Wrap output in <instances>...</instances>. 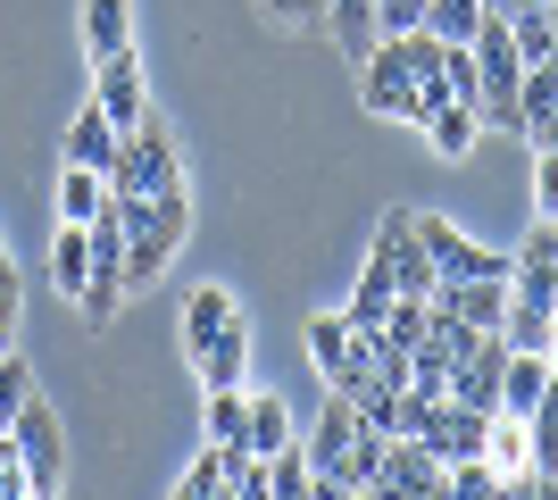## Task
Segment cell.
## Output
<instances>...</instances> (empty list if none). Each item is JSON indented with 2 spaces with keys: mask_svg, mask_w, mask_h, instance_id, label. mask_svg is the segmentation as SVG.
Here are the masks:
<instances>
[{
  "mask_svg": "<svg viewBox=\"0 0 558 500\" xmlns=\"http://www.w3.org/2000/svg\"><path fill=\"white\" fill-rule=\"evenodd\" d=\"M384 442L392 434H375L367 417H359V401L350 392H326V417L308 426V467H317V492H375V467H384Z\"/></svg>",
  "mask_w": 558,
  "mask_h": 500,
  "instance_id": "6da1fadb",
  "label": "cell"
},
{
  "mask_svg": "<svg viewBox=\"0 0 558 500\" xmlns=\"http://www.w3.org/2000/svg\"><path fill=\"white\" fill-rule=\"evenodd\" d=\"M117 217H125V292L159 284L167 259H175V242H184V225H192L184 184H167V192H117Z\"/></svg>",
  "mask_w": 558,
  "mask_h": 500,
  "instance_id": "7a4b0ae2",
  "label": "cell"
},
{
  "mask_svg": "<svg viewBox=\"0 0 558 500\" xmlns=\"http://www.w3.org/2000/svg\"><path fill=\"white\" fill-rule=\"evenodd\" d=\"M308 358L326 392H367L375 383V333H359L350 317H308Z\"/></svg>",
  "mask_w": 558,
  "mask_h": 500,
  "instance_id": "3957f363",
  "label": "cell"
},
{
  "mask_svg": "<svg viewBox=\"0 0 558 500\" xmlns=\"http://www.w3.org/2000/svg\"><path fill=\"white\" fill-rule=\"evenodd\" d=\"M184 184V159H175V143H167L159 125L142 118L134 134H117V159H109V192H167Z\"/></svg>",
  "mask_w": 558,
  "mask_h": 500,
  "instance_id": "277c9868",
  "label": "cell"
},
{
  "mask_svg": "<svg viewBox=\"0 0 558 500\" xmlns=\"http://www.w3.org/2000/svg\"><path fill=\"white\" fill-rule=\"evenodd\" d=\"M9 442L25 451V476H34V500L68 484V426H59V417H50L43 401H25V408H17V426H9Z\"/></svg>",
  "mask_w": 558,
  "mask_h": 500,
  "instance_id": "5b68a950",
  "label": "cell"
},
{
  "mask_svg": "<svg viewBox=\"0 0 558 500\" xmlns=\"http://www.w3.org/2000/svg\"><path fill=\"white\" fill-rule=\"evenodd\" d=\"M359 93H367V109H375V118L417 125V68L400 59V42H375L367 59H359Z\"/></svg>",
  "mask_w": 558,
  "mask_h": 500,
  "instance_id": "8992f818",
  "label": "cell"
},
{
  "mask_svg": "<svg viewBox=\"0 0 558 500\" xmlns=\"http://www.w3.org/2000/svg\"><path fill=\"white\" fill-rule=\"evenodd\" d=\"M484 434H492V417H484V408H466V401H434L417 417V442L442 459V467H450V459H484Z\"/></svg>",
  "mask_w": 558,
  "mask_h": 500,
  "instance_id": "52a82bcc",
  "label": "cell"
},
{
  "mask_svg": "<svg viewBox=\"0 0 558 500\" xmlns=\"http://www.w3.org/2000/svg\"><path fill=\"white\" fill-rule=\"evenodd\" d=\"M93 109L117 125V134H134V125H142V109H150V84H142V59H134V50L100 59V75H93Z\"/></svg>",
  "mask_w": 558,
  "mask_h": 500,
  "instance_id": "ba28073f",
  "label": "cell"
},
{
  "mask_svg": "<svg viewBox=\"0 0 558 500\" xmlns=\"http://www.w3.org/2000/svg\"><path fill=\"white\" fill-rule=\"evenodd\" d=\"M500 367H509V342L500 333H475L459 351V367H450V401H466V408H500Z\"/></svg>",
  "mask_w": 558,
  "mask_h": 500,
  "instance_id": "9c48e42d",
  "label": "cell"
},
{
  "mask_svg": "<svg viewBox=\"0 0 558 500\" xmlns=\"http://www.w3.org/2000/svg\"><path fill=\"white\" fill-rule=\"evenodd\" d=\"M375 492H450V467L425 451L417 434H392V442H384V467H375Z\"/></svg>",
  "mask_w": 558,
  "mask_h": 500,
  "instance_id": "30bf717a",
  "label": "cell"
},
{
  "mask_svg": "<svg viewBox=\"0 0 558 500\" xmlns=\"http://www.w3.org/2000/svg\"><path fill=\"white\" fill-rule=\"evenodd\" d=\"M233 317H242V301H233L226 284H192V292H184V358H192V351H209V342L233 326Z\"/></svg>",
  "mask_w": 558,
  "mask_h": 500,
  "instance_id": "8fae6325",
  "label": "cell"
},
{
  "mask_svg": "<svg viewBox=\"0 0 558 500\" xmlns=\"http://www.w3.org/2000/svg\"><path fill=\"white\" fill-rule=\"evenodd\" d=\"M542 392H550V358L542 351H509V367H500V408H492V417H534Z\"/></svg>",
  "mask_w": 558,
  "mask_h": 500,
  "instance_id": "7c38bea8",
  "label": "cell"
},
{
  "mask_svg": "<svg viewBox=\"0 0 558 500\" xmlns=\"http://www.w3.org/2000/svg\"><path fill=\"white\" fill-rule=\"evenodd\" d=\"M392 301H400V276H392V259H375V251H367V276H359V292H350V326H359V333H375V326H384V317H392Z\"/></svg>",
  "mask_w": 558,
  "mask_h": 500,
  "instance_id": "4fadbf2b",
  "label": "cell"
},
{
  "mask_svg": "<svg viewBox=\"0 0 558 500\" xmlns=\"http://www.w3.org/2000/svg\"><path fill=\"white\" fill-rule=\"evenodd\" d=\"M59 159H68V167H100V175H109V159H117V125L100 118V109H75V118H68V143H59Z\"/></svg>",
  "mask_w": 558,
  "mask_h": 500,
  "instance_id": "5bb4252c",
  "label": "cell"
},
{
  "mask_svg": "<svg viewBox=\"0 0 558 500\" xmlns=\"http://www.w3.org/2000/svg\"><path fill=\"white\" fill-rule=\"evenodd\" d=\"M192 367H201V383H209V392H217V383H242V376H251V326L233 317L209 351H192Z\"/></svg>",
  "mask_w": 558,
  "mask_h": 500,
  "instance_id": "9a60e30c",
  "label": "cell"
},
{
  "mask_svg": "<svg viewBox=\"0 0 558 500\" xmlns=\"http://www.w3.org/2000/svg\"><path fill=\"white\" fill-rule=\"evenodd\" d=\"M109 200H117V192H109L100 167H68V175H59V225H93Z\"/></svg>",
  "mask_w": 558,
  "mask_h": 500,
  "instance_id": "2e32d148",
  "label": "cell"
},
{
  "mask_svg": "<svg viewBox=\"0 0 558 500\" xmlns=\"http://www.w3.org/2000/svg\"><path fill=\"white\" fill-rule=\"evenodd\" d=\"M84 42H93V59L134 50V0H84Z\"/></svg>",
  "mask_w": 558,
  "mask_h": 500,
  "instance_id": "e0dca14e",
  "label": "cell"
},
{
  "mask_svg": "<svg viewBox=\"0 0 558 500\" xmlns=\"http://www.w3.org/2000/svg\"><path fill=\"white\" fill-rule=\"evenodd\" d=\"M283 442H292V408H283V392H251V426H242V451L276 459Z\"/></svg>",
  "mask_w": 558,
  "mask_h": 500,
  "instance_id": "ac0fdd59",
  "label": "cell"
},
{
  "mask_svg": "<svg viewBox=\"0 0 558 500\" xmlns=\"http://www.w3.org/2000/svg\"><path fill=\"white\" fill-rule=\"evenodd\" d=\"M326 34L333 50H350V59H367L384 34H375V0H326Z\"/></svg>",
  "mask_w": 558,
  "mask_h": 500,
  "instance_id": "d6986e66",
  "label": "cell"
},
{
  "mask_svg": "<svg viewBox=\"0 0 558 500\" xmlns=\"http://www.w3.org/2000/svg\"><path fill=\"white\" fill-rule=\"evenodd\" d=\"M50 276H59V292H84V276H93V225H59V242H50Z\"/></svg>",
  "mask_w": 558,
  "mask_h": 500,
  "instance_id": "ffe728a7",
  "label": "cell"
},
{
  "mask_svg": "<svg viewBox=\"0 0 558 500\" xmlns=\"http://www.w3.org/2000/svg\"><path fill=\"white\" fill-rule=\"evenodd\" d=\"M484 459L500 467V484H525V459H534V442H525V417H492Z\"/></svg>",
  "mask_w": 558,
  "mask_h": 500,
  "instance_id": "44dd1931",
  "label": "cell"
},
{
  "mask_svg": "<svg viewBox=\"0 0 558 500\" xmlns=\"http://www.w3.org/2000/svg\"><path fill=\"white\" fill-rule=\"evenodd\" d=\"M242 426H251V392H242V383H217L209 392V417H201V434H209V442H242Z\"/></svg>",
  "mask_w": 558,
  "mask_h": 500,
  "instance_id": "7402d4cb",
  "label": "cell"
},
{
  "mask_svg": "<svg viewBox=\"0 0 558 500\" xmlns=\"http://www.w3.org/2000/svg\"><path fill=\"white\" fill-rule=\"evenodd\" d=\"M226 476H233V451H226V442H201V459L175 476V492H184V500H217V492H226Z\"/></svg>",
  "mask_w": 558,
  "mask_h": 500,
  "instance_id": "603a6c76",
  "label": "cell"
},
{
  "mask_svg": "<svg viewBox=\"0 0 558 500\" xmlns=\"http://www.w3.org/2000/svg\"><path fill=\"white\" fill-rule=\"evenodd\" d=\"M267 492H276V500H301V492H317V467H308V451H301V442H283V451L267 459Z\"/></svg>",
  "mask_w": 558,
  "mask_h": 500,
  "instance_id": "cb8c5ba5",
  "label": "cell"
},
{
  "mask_svg": "<svg viewBox=\"0 0 558 500\" xmlns=\"http://www.w3.org/2000/svg\"><path fill=\"white\" fill-rule=\"evenodd\" d=\"M484 25V0H425V34L434 42H466Z\"/></svg>",
  "mask_w": 558,
  "mask_h": 500,
  "instance_id": "d4e9b609",
  "label": "cell"
},
{
  "mask_svg": "<svg viewBox=\"0 0 558 500\" xmlns=\"http://www.w3.org/2000/svg\"><path fill=\"white\" fill-rule=\"evenodd\" d=\"M34 401V367H25L17 351H0V434L17 426V408Z\"/></svg>",
  "mask_w": 558,
  "mask_h": 500,
  "instance_id": "484cf974",
  "label": "cell"
},
{
  "mask_svg": "<svg viewBox=\"0 0 558 500\" xmlns=\"http://www.w3.org/2000/svg\"><path fill=\"white\" fill-rule=\"evenodd\" d=\"M17 317H25V276H17V259L0 251V351H17Z\"/></svg>",
  "mask_w": 558,
  "mask_h": 500,
  "instance_id": "4316f807",
  "label": "cell"
},
{
  "mask_svg": "<svg viewBox=\"0 0 558 500\" xmlns=\"http://www.w3.org/2000/svg\"><path fill=\"white\" fill-rule=\"evenodd\" d=\"M425 25V0H375V34L392 42V34H417Z\"/></svg>",
  "mask_w": 558,
  "mask_h": 500,
  "instance_id": "83f0119b",
  "label": "cell"
},
{
  "mask_svg": "<svg viewBox=\"0 0 558 500\" xmlns=\"http://www.w3.org/2000/svg\"><path fill=\"white\" fill-rule=\"evenodd\" d=\"M276 25H301V34H326V0H258Z\"/></svg>",
  "mask_w": 558,
  "mask_h": 500,
  "instance_id": "f1b7e54d",
  "label": "cell"
},
{
  "mask_svg": "<svg viewBox=\"0 0 558 500\" xmlns=\"http://www.w3.org/2000/svg\"><path fill=\"white\" fill-rule=\"evenodd\" d=\"M0 500H34V476H25V451L0 434Z\"/></svg>",
  "mask_w": 558,
  "mask_h": 500,
  "instance_id": "f546056e",
  "label": "cell"
},
{
  "mask_svg": "<svg viewBox=\"0 0 558 500\" xmlns=\"http://www.w3.org/2000/svg\"><path fill=\"white\" fill-rule=\"evenodd\" d=\"M450 492H500V467L492 459H450Z\"/></svg>",
  "mask_w": 558,
  "mask_h": 500,
  "instance_id": "4dcf8cb0",
  "label": "cell"
},
{
  "mask_svg": "<svg viewBox=\"0 0 558 500\" xmlns=\"http://www.w3.org/2000/svg\"><path fill=\"white\" fill-rule=\"evenodd\" d=\"M534 217H558V150H534Z\"/></svg>",
  "mask_w": 558,
  "mask_h": 500,
  "instance_id": "1f68e13d",
  "label": "cell"
},
{
  "mask_svg": "<svg viewBox=\"0 0 558 500\" xmlns=\"http://www.w3.org/2000/svg\"><path fill=\"white\" fill-rule=\"evenodd\" d=\"M525 143H534V150H558V109H550V118L534 125V134H525Z\"/></svg>",
  "mask_w": 558,
  "mask_h": 500,
  "instance_id": "d6a6232c",
  "label": "cell"
},
{
  "mask_svg": "<svg viewBox=\"0 0 558 500\" xmlns=\"http://www.w3.org/2000/svg\"><path fill=\"white\" fill-rule=\"evenodd\" d=\"M517 9H525V0H484V17H517Z\"/></svg>",
  "mask_w": 558,
  "mask_h": 500,
  "instance_id": "836d02e7",
  "label": "cell"
},
{
  "mask_svg": "<svg viewBox=\"0 0 558 500\" xmlns=\"http://www.w3.org/2000/svg\"><path fill=\"white\" fill-rule=\"evenodd\" d=\"M550 59H558V0H550Z\"/></svg>",
  "mask_w": 558,
  "mask_h": 500,
  "instance_id": "e575fe53",
  "label": "cell"
},
{
  "mask_svg": "<svg viewBox=\"0 0 558 500\" xmlns=\"http://www.w3.org/2000/svg\"><path fill=\"white\" fill-rule=\"evenodd\" d=\"M534 9H550V0H534Z\"/></svg>",
  "mask_w": 558,
  "mask_h": 500,
  "instance_id": "d590c367",
  "label": "cell"
}]
</instances>
